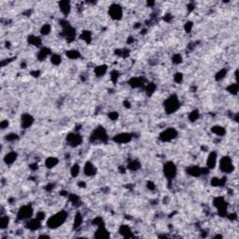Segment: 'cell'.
<instances>
[{
	"label": "cell",
	"instance_id": "6da1fadb",
	"mask_svg": "<svg viewBox=\"0 0 239 239\" xmlns=\"http://www.w3.org/2000/svg\"><path fill=\"white\" fill-rule=\"evenodd\" d=\"M67 217H68L67 212H65L64 210L59 211V212L53 214V216H51L47 220V222H46L47 227L50 229H57L65 222Z\"/></svg>",
	"mask_w": 239,
	"mask_h": 239
},
{
	"label": "cell",
	"instance_id": "7a4b0ae2",
	"mask_svg": "<svg viewBox=\"0 0 239 239\" xmlns=\"http://www.w3.org/2000/svg\"><path fill=\"white\" fill-rule=\"evenodd\" d=\"M108 139L109 137L108 132L103 126H97L92 132L89 137V141L91 143H108Z\"/></svg>",
	"mask_w": 239,
	"mask_h": 239
},
{
	"label": "cell",
	"instance_id": "3957f363",
	"mask_svg": "<svg viewBox=\"0 0 239 239\" xmlns=\"http://www.w3.org/2000/svg\"><path fill=\"white\" fill-rule=\"evenodd\" d=\"M163 108L166 114H173L180 108V101L177 94H171L163 102Z\"/></svg>",
	"mask_w": 239,
	"mask_h": 239
},
{
	"label": "cell",
	"instance_id": "277c9868",
	"mask_svg": "<svg viewBox=\"0 0 239 239\" xmlns=\"http://www.w3.org/2000/svg\"><path fill=\"white\" fill-rule=\"evenodd\" d=\"M61 25L63 27V32H62L63 37L68 42H72L73 40H75L77 35L76 29L73 26H71L66 21H61Z\"/></svg>",
	"mask_w": 239,
	"mask_h": 239
},
{
	"label": "cell",
	"instance_id": "5b68a950",
	"mask_svg": "<svg viewBox=\"0 0 239 239\" xmlns=\"http://www.w3.org/2000/svg\"><path fill=\"white\" fill-rule=\"evenodd\" d=\"M34 213V209L31 205H25L20 207L17 212L16 219L17 221H26L32 218Z\"/></svg>",
	"mask_w": 239,
	"mask_h": 239
},
{
	"label": "cell",
	"instance_id": "8992f818",
	"mask_svg": "<svg viewBox=\"0 0 239 239\" xmlns=\"http://www.w3.org/2000/svg\"><path fill=\"white\" fill-rule=\"evenodd\" d=\"M213 205L217 208L218 214L221 217H226L227 216V210H228V204L225 201V199L221 196H218L213 200Z\"/></svg>",
	"mask_w": 239,
	"mask_h": 239
},
{
	"label": "cell",
	"instance_id": "52a82bcc",
	"mask_svg": "<svg viewBox=\"0 0 239 239\" xmlns=\"http://www.w3.org/2000/svg\"><path fill=\"white\" fill-rule=\"evenodd\" d=\"M163 172L164 177L168 179V180H172L176 178L177 173H178V169L177 166L173 162H166L163 166Z\"/></svg>",
	"mask_w": 239,
	"mask_h": 239
},
{
	"label": "cell",
	"instance_id": "ba28073f",
	"mask_svg": "<svg viewBox=\"0 0 239 239\" xmlns=\"http://www.w3.org/2000/svg\"><path fill=\"white\" fill-rule=\"evenodd\" d=\"M220 170L223 172L224 174H230L233 172L234 170V165L233 163V160L229 156H223L220 160Z\"/></svg>",
	"mask_w": 239,
	"mask_h": 239
},
{
	"label": "cell",
	"instance_id": "9c48e42d",
	"mask_svg": "<svg viewBox=\"0 0 239 239\" xmlns=\"http://www.w3.org/2000/svg\"><path fill=\"white\" fill-rule=\"evenodd\" d=\"M65 141L68 146L72 147V148H77L82 143L83 138L79 133L71 132V133L67 134V135L65 137Z\"/></svg>",
	"mask_w": 239,
	"mask_h": 239
},
{
	"label": "cell",
	"instance_id": "30bf717a",
	"mask_svg": "<svg viewBox=\"0 0 239 239\" xmlns=\"http://www.w3.org/2000/svg\"><path fill=\"white\" fill-rule=\"evenodd\" d=\"M178 135V131L175 128H167L165 130H163V132L160 133L159 135V140L162 142H169L174 140L175 138H177Z\"/></svg>",
	"mask_w": 239,
	"mask_h": 239
},
{
	"label": "cell",
	"instance_id": "8fae6325",
	"mask_svg": "<svg viewBox=\"0 0 239 239\" xmlns=\"http://www.w3.org/2000/svg\"><path fill=\"white\" fill-rule=\"evenodd\" d=\"M208 172H209V169L207 167L206 168H201L200 166H197V165H192L186 168V173L189 176L194 177V178H198L200 176L206 175Z\"/></svg>",
	"mask_w": 239,
	"mask_h": 239
},
{
	"label": "cell",
	"instance_id": "7c38bea8",
	"mask_svg": "<svg viewBox=\"0 0 239 239\" xmlns=\"http://www.w3.org/2000/svg\"><path fill=\"white\" fill-rule=\"evenodd\" d=\"M108 15L109 17L114 20V21H119L123 18V8L120 6L119 4H112L109 8H108Z\"/></svg>",
	"mask_w": 239,
	"mask_h": 239
},
{
	"label": "cell",
	"instance_id": "4fadbf2b",
	"mask_svg": "<svg viewBox=\"0 0 239 239\" xmlns=\"http://www.w3.org/2000/svg\"><path fill=\"white\" fill-rule=\"evenodd\" d=\"M133 139V135L130 133H121L113 136L112 140L117 144H126Z\"/></svg>",
	"mask_w": 239,
	"mask_h": 239
},
{
	"label": "cell",
	"instance_id": "5bb4252c",
	"mask_svg": "<svg viewBox=\"0 0 239 239\" xmlns=\"http://www.w3.org/2000/svg\"><path fill=\"white\" fill-rule=\"evenodd\" d=\"M35 122V119L31 114L25 113L21 117V126L22 129H28L30 128Z\"/></svg>",
	"mask_w": 239,
	"mask_h": 239
},
{
	"label": "cell",
	"instance_id": "9a60e30c",
	"mask_svg": "<svg viewBox=\"0 0 239 239\" xmlns=\"http://www.w3.org/2000/svg\"><path fill=\"white\" fill-rule=\"evenodd\" d=\"M128 84L132 88H141L146 85V80L142 77H133L128 80Z\"/></svg>",
	"mask_w": 239,
	"mask_h": 239
},
{
	"label": "cell",
	"instance_id": "2e32d148",
	"mask_svg": "<svg viewBox=\"0 0 239 239\" xmlns=\"http://www.w3.org/2000/svg\"><path fill=\"white\" fill-rule=\"evenodd\" d=\"M217 161H218V153L215 151H211L208 154L206 159V167L209 170L214 169L217 164Z\"/></svg>",
	"mask_w": 239,
	"mask_h": 239
},
{
	"label": "cell",
	"instance_id": "e0dca14e",
	"mask_svg": "<svg viewBox=\"0 0 239 239\" xmlns=\"http://www.w3.org/2000/svg\"><path fill=\"white\" fill-rule=\"evenodd\" d=\"M83 172L87 177H93L96 174L97 170H96V167L94 166V164L92 162H86V163L84 164Z\"/></svg>",
	"mask_w": 239,
	"mask_h": 239
},
{
	"label": "cell",
	"instance_id": "ac0fdd59",
	"mask_svg": "<svg viewBox=\"0 0 239 239\" xmlns=\"http://www.w3.org/2000/svg\"><path fill=\"white\" fill-rule=\"evenodd\" d=\"M94 237L95 238H100V239L109 238L110 237V233L108 231V229L105 227V225L99 226L97 228V230L95 231V233H94Z\"/></svg>",
	"mask_w": 239,
	"mask_h": 239
},
{
	"label": "cell",
	"instance_id": "d6986e66",
	"mask_svg": "<svg viewBox=\"0 0 239 239\" xmlns=\"http://www.w3.org/2000/svg\"><path fill=\"white\" fill-rule=\"evenodd\" d=\"M40 227H41V221L37 220V218L31 219L25 224V228L30 231H37V230L40 229Z\"/></svg>",
	"mask_w": 239,
	"mask_h": 239
},
{
	"label": "cell",
	"instance_id": "ffe728a7",
	"mask_svg": "<svg viewBox=\"0 0 239 239\" xmlns=\"http://www.w3.org/2000/svg\"><path fill=\"white\" fill-rule=\"evenodd\" d=\"M59 5V9L61 10V12L65 15V16H68V14L71 11V3L67 0H64V1H60L58 3Z\"/></svg>",
	"mask_w": 239,
	"mask_h": 239
},
{
	"label": "cell",
	"instance_id": "44dd1931",
	"mask_svg": "<svg viewBox=\"0 0 239 239\" xmlns=\"http://www.w3.org/2000/svg\"><path fill=\"white\" fill-rule=\"evenodd\" d=\"M119 233H121L123 237H125V238H132V237L135 236L133 232H132V230H131V228L128 225H126V224H123L121 227H120Z\"/></svg>",
	"mask_w": 239,
	"mask_h": 239
},
{
	"label": "cell",
	"instance_id": "7402d4cb",
	"mask_svg": "<svg viewBox=\"0 0 239 239\" xmlns=\"http://www.w3.org/2000/svg\"><path fill=\"white\" fill-rule=\"evenodd\" d=\"M17 158H18V154H17V152H15V151H10V152H9V153H7L6 155H5V157H4V163H6V164H12L16 160H17Z\"/></svg>",
	"mask_w": 239,
	"mask_h": 239
},
{
	"label": "cell",
	"instance_id": "603a6c76",
	"mask_svg": "<svg viewBox=\"0 0 239 239\" xmlns=\"http://www.w3.org/2000/svg\"><path fill=\"white\" fill-rule=\"evenodd\" d=\"M227 182V178L223 177V178H213L210 181V184L213 187H222L226 184Z\"/></svg>",
	"mask_w": 239,
	"mask_h": 239
},
{
	"label": "cell",
	"instance_id": "cb8c5ba5",
	"mask_svg": "<svg viewBox=\"0 0 239 239\" xmlns=\"http://www.w3.org/2000/svg\"><path fill=\"white\" fill-rule=\"evenodd\" d=\"M51 54V50L47 47H42L37 53V59L39 61H44L48 56Z\"/></svg>",
	"mask_w": 239,
	"mask_h": 239
},
{
	"label": "cell",
	"instance_id": "d4e9b609",
	"mask_svg": "<svg viewBox=\"0 0 239 239\" xmlns=\"http://www.w3.org/2000/svg\"><path fill=\"white\" fill-rule=\"evenodd\" d=\"M59 163V160L58 158L56 157H48L45 161V166L47 167V168L49 169H52L53 168V167H55Z\"/></svg>",
	"mask_w": 239,
	"mask_h": 239
},
{
	"label": "cell",
	"instance_id": "484cf974",
	"mask_svg": "<svg viewBox=\"0 0 239 239\" xmlns=\"http://www.w3.org/2000/svg\"><path fill=\"white\" fill-rule=\"evenodd\" d=\"M27 41L30 45H33L35 47H41L42 45V40L40 37H37V36H34V35H31L28 37L27 38Z\"/></svg>",
	"mask_w": 239,
	"mask_h": 239
},
{
	"label": "cell",
	"instance_id": "4316f807",
	"mask_svg": "<svg viewBox=\"0 0 239 239\" xmlns=\"http://www.w3.org/2000/svg\"><path fill=\"white\" fill-rule=\"evenodd\" d=\"M108 71V66L106 65H98L94 68V74L96 77L100 78L103 77Z\"/></svg>",
	"mask_w": 239,
	"mask_h": 239
},
{
	"label": "cell",
	"instance_id": "83f0119b",
	"mask_svg": "<svg viewBox=\"0 0 239 239\" xmlns=\"http://www.w3.org/2000/svg\"><path fill=\"white\" fill-rule=\"evenodd\" d=\"M211 132L213 134H215L216 135H219V136H223L226 135V130L224 127L222 126H220V125H215L211 128Z\"/></svg>",
	"mask_w": 239,
	"mask_h": 239
},
{
	"label": "cell",
	"instance_id": "f1b7e54d",
	"mask_svg": "<svg viewBox=\"0 0 239 239\" xmlns=\"http://www.w3.org/2000/svg\"><path fill=\"white\" fill-rule=\"evenodd\" d=\"M140 167H141V164L136 160H133V161L129 162L127 164V168L130 171H137L138 169H140Z\"/></svg>",
	"mask_w": 239,
	"mask_h": 239
},
{
	"label": "cell",
	"instance_id": "f546056e",
	"mask_svg": "<svg viewBox=\"0 0 239 239\" xmlns=\"http://www.w3.org/2000/svg\"><path fill=\"white\" fill-rule=\"evenodd\" d=\"M155 91H156V85L153 82H150L145 86V92L148 96H151V95L155 92Z\"/></svg>",
	"mask_w": 239,
	"mask_h": 239
},
{
	"label": "cell",
	"instance_id": "4dcf8cb0",
	"mask_svg": "<svg viewBox=\"0 0 239 239\" xmlns=\"http://www.w3.org/2000/svg\"><path fill=\"white\" fill-rule=\"evenodd\" d=\"M80 39H82L85 43H87V44H90L91 43V41H92V34H91V32L90 31H88V30H85V31H83L82 33H81V35H80Z\"/></svg>",
	"mask_w": 239,
	"mask_h": 239
},
{
	"label": "cell",
	"instance_id": "1f68e13d",
	"mask_svg": "<svg viewBox=\"0 0 239 239\" xmlns=\"http://www.w3.org/2000/svg\"><path fill=\"white\" fill-rule=\"evenodd\" d=\"M226 90H227V92H228L229 93H231V94H233V95H236V94L238 93V91H239V87H238L237 82L230 84V85L226 88Z\"/></svg>",
	"mask_w": 239,
	"mask_h": 239
},
{
	"label": "cell",
	"instance_id": "d6a6232c",
	"mask_svg": "<svg viewBox=\"0 0 239 239\" xmlns=\"http://www.w3.org/2000/svg\"><path fill=\"white\" fill-rule=\"evenodd\" d=\"M68 198H69V201L71 202V204H72L73 206H79L81 205L80 197L78 195H76V194H71L68 195Z\"/></svg>",
	"mask_w": 239,
	"mask_h": 239
},
{
	"label": "cell",
	"instance_id": "836d02e7",
	"mask_svg": "<svg viewBox=\"0 0 239 239\" xmlns=\"http://www.w3.org/2000/svg\"><path fill=\"white\" fill-rule=\"evenodd\" d=\"M65 54H66V56H67L69 59H73V60L78 59V58L80 57V52L77 51V50H70V51H67V52L65 53Z\"/></svg>",
	"mask_w": 239,
	"mask_h": 239
},
{
	"label": "cell",
	"instance_id": "e575fe53",
	"mask_svg": "<svg viewBox=\"0 0 239 239\" xmlns=\"http://www.w3.org/2000/svg\"><path fill=\"white\" fill-rule=\"evenodd\" d=\"M10 224V218L8 216H2L0 218V229L5 230L9 227Z\"/></svg>",
	"mask_w": 239,
	"mask_h": 239
},
{
	"label": "cell",
	"instance_id": "d590c367",
	"mask_svg": "<svg viewBox=\"0 0 239 239\" xmlns=\"http://www.w3.org/2000/svg\"><path fill=\"white\" fill-rule=\"evenodd\" d=\"M226 75H227V70L225 68H222L216 73V75H215V80L217 81H221L226 77Z\"/></svg>",
	"mask_w": 239,
	"mask_h": 239
},
{
	"label": "cell",
	"instance_id": "8d00e7d4",
	"mask_svg": "<svg viewBox=\"0 0 239 239\" xmlns=\"http://www.w3.org/2000/svg\"><path fill=\"white\" fill-rule=\"evenodd\" d=\"M82 221H83V219H82L81 214L80 212H78L76 214V216H75V219H74V228L78 229L81 225Z\"/></svg>",
	"mask_w": 239,
	"mask_h": 239
},
{
	"label": "cell",
	"instance_id": "74e56055",
	"mask_svg": "<svg viewBox=\"0 0 239 239\" xmlns=\"http://www.w3.org/2000/svg\"><path fill=\"white\" fill-rule=\"evenodd\" d=\"M199 117H200V113H199V111L197 109L193 110L192 112L189 114V120H190V122H192V123L196 122L197 120L199 119Z\"/></svg>",
	"mask_w": 239,
	"mask_h": 239
},
{
	"label": "cell",
	"instance_id": "f35d334b",
	"mask_svg": "<svg viewBox=\"0 0 239 239\" xmlns=\"http://www.w3.org/2000/svg\"><path fill=\"white\" fill-rule=\"evenodd\" d=\"M80 165L78 163H75L70 169V174L72 176V178H77L80 174Z\"/></svg>",
	"mask_w": 239,
	"mask_h": 239
},
{
	"label": "cell",
	"instance_id": "ab89813d",
	"mask_svg": "<svg viewBox=\"0 0 239 239\" xmlns=\"http://www.w3.org/2000/svg\"><path fill=\"white\" fill-rule=\"evenodd\" d=\"M51 63L54 65H59L62 63V57L59 54H53L51 56Z\"/></svg>",
	"mask_w": 239,
	"mask_h": 239
},
{
	"label": "cell",
	"instance_id": "60d3db41",
	"mask_svg": "<svg viewBox=\"0 0 239 239\" xmlns=\"http://www.w3.org/2000/svg\"><path fill=\"white\" fill-rule=\"evenodd\" d=\"M51 30H52L51 25H48V23H46V25H42V27L40 28V34L42 36H48L51 33Z\"/></svg>",
	"mask_w": 239,
	"mask_h": 239
},
{
	"label": "cell",
	"instance_id": "b9f144b4",
	"mask_svg": "<svg viewBox=\"0 0 239 239\" xmlns=\"http://www.w3.org/2000/svg\"><path fill=\"white\" fill-rule=\"evenodd\" d=\"M115 54L121 56V57H123V58H126L128 55H129V50L127 49H120V50H116L115 51Z\"/></svg>",
	"mask_w": 239,
	"mask_h": 239
},
{
	"label": "cell",
	"instance_id": "7bdbcfd3",
	"mask_svg": "<svg viewBox=\"0 0 239 239\" xmlns=\"http://www.w3.org/2000/svg\"><path fill=\"white\" fill-rule=\"evenodd\" d=\"M182 61H183V58H182L181 54H179V53H176L172 57V63L175 65H179L182 63Z\"/></svg>",
	"mask_w": 239,
	"mask_h": 239
},
{
	"label": "cell",
	"instance_id": "ee69618b",
	"mask_svg": "<svg viewBox=\"0 0 239 239\" xmlns=\"http://www.w3.org/2000/svg\"><path fill=\"white\" fill-rule=\"evenodd\" d=\"M5 139H6L7 141H10V142H13V141L18 140V139H19V136H18V135L15 134V133H10V134L7 135L5 136Z\"/></svg>",
	"mask_w": 239,
	"mask_h": 239
},
{
	"label": "cell",
	"instance_id": "f6af8a7d",
	"mask_svg": "<svg viewBox=\"0 0 239 239\" xmlns=\"http://www.w3.org/2000/svg\"><path fill=\"white\" fill-rule=\"evenodd\" d=\"M193 27H194L193 22H187L184 25V30H185L186 33H190V31L193 30Z\"/></svg>",
	"mask_w": 239,
	"mask_h": 239
},
{
	"label": "cell",
	"instance_id": "bcb514c9",
	"mask_svg": "<svg viewBox=\"0 0 239 239\" xmlns=\"http://www.w3.org/2000/svg\"><path fill=\"white\" fill-rule=\"evenodd\" d=\"M119 77H120V73L118 72L117 70H113L112 72L110 73V78H111V80H112L114 83H116V82H117V80H118Z\"/></svg>",
	"mask_w": 239,
	"mask_h": 239
},
{
	"label": "cell",
	"instance_id": "7dc6e473",
	"mask_svg": "<svg viewBox=\"0 0 239 239\" xmlns=\"http://www.w3.org/2000/svg\"><path fill=\"white\" fill-rule=\"evenodd\" d=\"M92 223H93L94 225H96L97 227L105 225V224H104V220H103L101 217H96V218H95V219L92 221Z\"/></svg>",
	"mask_w": 239,
	"mask_h": 239
},
{
	"label": "cell",
	"instance_id": "c3c4849f",
	"mask_svg": "<svg viewBox=\"0 0 239 239\" xmlns=\"http://www.w3.org/2000/svg\"><path fill=\"white\" fill-rule=\"evenodd\" d=\"M174 80L176 83H181L183 80V74L180 72H178L174 75Z\"/></svg>",
	"mask_w": 239,
	"mask_h": 239
},
{
	"label": "cell",
	"instance_id": "681fc988",
	"mask_svg": "<svg viewBox=\"0 0 239 239\" xmlns=\"http://www.w3.org/2000/svg\"><path fill=\"white\" fill-rule=\"evenodd\" d=\"M108 118L111 120V121H116V120L119 118V113L116 112V111H111L108 114Z\"/></svg>",
	"mask_w": 239,
	"mask_h": 239
},
{
	"label": "cell",
	"instance_id": "f907efd6",
	"mask_svg": "<svg viewBox=\"0 0 239 239\" xmlns=\"http://www.w3.org/2000/svg\"><path fill=\"white\" fill-rule=\"evenodd\" d=\"M45 217H46V214L44 213V212H42V211H39V212H37V215H36V218L37 219V220H39V221H43L44 219H45Z\"/></svg>",
	"mask_w": 239,
	"mask_h": 239
},
{
	"label": "cell",
	"instance_id": "816d5d0a",
	"mask_svg": "<svg viewBox=\"0 0 239 239\" xmlns=\"http://www.w3.org/2000/svg\"><path fill=\"white\" fill-rule=\"evenodd\" d=\"M9 125H10V123H9L8 120H4V121H2L1 123H0V128H1L2 130L8 128Z\"/></svg>",
	"mask_w": 239,
	"mask_h": 239
},
{
	"label": "cell",
	"instance_id": "f5cc1de1",
	"mask_svg": "<svg viewBox=\"0 0 239 239\" xmlns=\"http://www.w3.org/2000/svg\"><path fill=\"white\" fill-rule=\"evenodd\" d=\"M147 187H148V189L150 190H155V184L152 182V181H148L147 182Z\"/></svg>",
	"mask_w": 239,
	"mask_h": 239
},
{
	"label": "cell",
	"instance_id": "db71d44e",
	"mask_svg": "<svg viewBox=\"0 0 239 239\" xmlns=\"http://www.w3.org/2000/svg\"><path fill=\"white\" fill-rule=\"evenodd\" d=\"M163 20L165 21V22H170L171 20H172V16L170 15V14H165L164 16H163Z\"/></svg>",
	"mask_w": 239,
	"mask_h": 239
},
{
	"label": "cell",
	"instance_id": "11a10c76",
	"mask_svg": "<svg viewBox=\"0 0 239 239\" xmlns=\"http://www.w3.org/2000/svg\"><path fill=\"white\" fill-rule=\"evenodd\" d=\"M33 77H35V78H37V77H39V75H40V72L38 70H36V71H32V72L30 73Z\"/></svg>",
	"mask_w": 239,
	"mask_h": 239
},
{
	"label": "cell",
	"instance_id": "9f6ffc18",
	"mask_svg": "<svg viewBox=\"0 0 239 239\" xmlns=\"http://www.w3.org/2000/svg\"><path fill=\"white\" fill-rule=\"evenodd\" d=\"M30 168L32 170H37L38 168V165L37 163H32V164H30Z\"/></svg>",
	"mask_w": 239,
	"mask_h": 239
},
{
	"label": "cell",
	"instance_id": "6f0895ef",
	"mask_svg": "<svg viewBox=\"0 0 239 239\" xmlns=\"http://www.w3.org/2000/svg\"><path fill=\"white\" fill-rule=\"evenodd\" d=\"M228 217H229V219L232 220V221L236 220V214H230V215H228Z\"/></svg>",
	"mask_w": 239,
	"mask_h": 239
},
{
	"label": "cell",
	"instance_id": "680465c9",
	"mask_svg": "<svg viewBox=\"0 0 239 239\" xmlns=\"http://www.w3.org/2000/svg\"><path fill=\"white\" fill-rule=\"evenodd\" d=\"M188 10H189V11H192L193 10H194V3H190V4L188 6Z\"/></svg>",
	"mask_w": 239,
	"mask_h": 239
},
{
	"label": "cell",
	"instance_id": "91938a15",
	"mask_svg": "<svg viewBox=\"0 0 239 239\" xmlns=\"http://www.w3.org/2000/svg\"><path fill=\"white\" fill-rule=\"evenodd\" d=\"M45 189H46L47 190H52L53 189V184H49V185H47Z\"/></svg>",
	"mask_w": 239,
	"mask_h": 239
},
{
	"label": "cell",
	"instance_id": "94428289",
	"mask_svg": "<svg viewBox=\"0 0 239 239\" xmlns=\"http://www.w3.org/2000/svg\"><path fill=\"white\" fill-rule=\"evenodd\" d=\"M78 185H79V187H80V188H85V187H86V183H85L84 181H80V182L78 183Z\"/></svg>",
	"mask_w": 239,
	"mask_h": 239
},
{
	"label": "cell",
	"instance_id": "6125c7cd",
	"mask_svg": "<svg viewBox=\"0 0 239 239\" xmlns=\"http://www.w3.org/2000/svg\"><path fill=\"white\" fill-rule=\"evenodd\" d=\"M124 107L125 108H131V104H130V102L129 101H124Z\"/></svg>",
	"mask_w": 239,
	"mask_h": 239
},
{
	"label": "cell",
	"instance_id": "be15d7a7",
	"mask_svg": "<svg viewBox=\"0 0 239 239\" xmlns=\"http://www.w3.org/2000/svg\"><path fill=\"white\" fill-rule=\"evenodd\" d=\"M155 4V2H153V1H148L147 2V5L148 6H153Z\"/></svg>",
	"mask_w": 239,
	"mask_h": 239
}]
</instances>
